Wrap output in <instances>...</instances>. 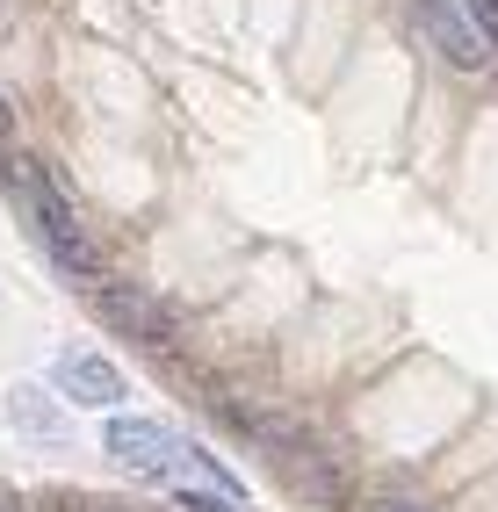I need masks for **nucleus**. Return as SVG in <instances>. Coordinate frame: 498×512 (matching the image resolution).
I'll return each instance as SVG.
<instances>
[{"label":"nucleus","mask_w":498,"mask_h":512,"mask_svg":"<svg viewBox=\"0 0 498 512\" xmlns=\"http://www.w3.org/2000/svg\"><path fill=\"white\" fill-rule=\"evenodd\" d=\"M102 455L123 476H145V484H224V491H239V476H231L210 448H195L181 426H166V419L116 412L102 426Z\"/></svg>","instance_id":"f257e3e1"},{"label":"nucleus","mask_w":498,"mask_h":512,"mask_svg":"<svg viewBox=\"0 0 498 512\" xmlns=\"http://www.w3.org/2000/svg\"><path fill=\"white\" fill-rule=\"evenodd\" d=\"M8 188H15V202H22V217H29V238L44 246V260L58 267V275H73V282H94V238H87V224L73 217V202L58 195V181L44 174L37 159H22V152H8Z\"/></svg>","instance_id":"f03ea898"},{"label":"nucleus","mask_w":498,"mask_h":512,"mask_svg":"<svg viewBox=\"0 0 498 512\" xmlns=\"http://www.w3.org/2000/svg\"><path fill=\"white\" fill-rule=\"evenodd\" d=\"M51 390H58V404L116 412V404H130V375H123L109 354H94V347H65V354L51 361Z\"/></svg>","instance_id":"7ed1b4c3"},{"label":"nucleus","mask_w":498,"mask_h":512,"mask_svg":"<svg viewBox=\"0 0 498 512\" xmlns=\"http://www.w3.org/2000/svg\"><path fill=\"white\" fill-rule=\"evenodd\" d=\"M94 311H102L123 339H138V347H174V318L159 311V303L145 296V289H123V282H109V289H94Z\"/></svg>","instance_id":"20e7f679"},{"label":"nucleus","mask_w":498,"mask_h":512,"mask_svg":"<svg viewBox=\"0 0 498 512\" xmlns=\"http://www.w3.org/2000/svg\"><path fill=\"white\" fill-rule=\"evenodd\" d=\"M8 426L22 440H37V448H65L73 440V419H65L58 390H44V383H8Z\"/></svg>","instance_id":"39448f33"},{"label":"nucleus","mask_w":498,"mask_h":512,"mask_svg":"<svg viewBox=\"0 0 498 512\" xmlns=\"http://www.w3.org/2000/svg\"><path fill=\"white\" fill-rule=\"evenodd\" d=\"M419 22H426V37H434V51H441L448 65H462V73H484V65H491L477 22L462 15L455 0H419Z\"/></svg>","instance_id":"423d86ee"},{"label":"nucleus","mask_w":498,"mask_h":512,"mask_svg":"<svg viewBox=\"0 0 498 512\" xmlns=\"http://www.w3.org/2000/svg\"><path fill=\"white\" fill-rule=\"evenodd\" d=\"M174 505L181 512H253L246 491H224V484H174Z\"/></svg>","instance_id":"0eeeda50"},{"label":"nucleus","mask_w":498,"mask_h":512,"mask_svg":"<svg viewBox=\"0 0 498 512\" xmlns=\"http://www.w3.org/2000/svg\"><path fill=\"white\" fill-rule=\"evenodd\" d=\"M462 8H470L477 37H484V51H498V0H462Z\"/></svg>","instance_id":"6e6552de"},{"label":"nucleus","mask_w":498,"mask_h":512,"mask_svg":"<svg viewBox=\"0 0 498 512\" xmlns=\"http://www.w3.org/2000/svg\"><path fill=\"white\" fill-rule=\"evenodd\" d=\"M15 145V109H8V94H0V152Z\"/></svg>","instance_id":"1a4fd4ad"},{"label":"nucleus","mask_w":498,"mask_h":512,"mask_svg":"<svg viewBox=\"0 0 498 512\" xmlns=\"http://www.w3.org/2000/svg\"><path fill=\"white\" fill-rule=\"evenodd\" d=\"M361 512H426V505H412V498H376V505H361Z\"/></svg>","instance_id":"9d476101"},{"label":"nucleus","mask_w":498,"mask_h":512,"mask_svg":"<svg viewBox=\"0 0 498 512\" xmlns=\"http://www.w3.org/2000/svg\"><path fill=\"white\" fill-rule=\"evenodd\" d=\"M0 512H29V505H22V498H0Z\"/></svg>","instance_id":"9b49d317"},{"label":"nucleus","mask_w":498,"mask_h":512,"mask_svg":"<svg viewBox=\"0 0 498 512\" xmlns=\"http://www.w3.org/2000/svg\"><path fill=\"white\" fill-rule=\"evenodd\" d=\"M73 512H123V505H73Z\"/></svg>","instance_id":"f8f14e48"}]
</instances>
